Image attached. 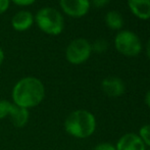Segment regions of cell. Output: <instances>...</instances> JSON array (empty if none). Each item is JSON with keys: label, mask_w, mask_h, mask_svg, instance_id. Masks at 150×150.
<instances>
[{"label": "cell", "mask_w": 150, "mask_h": 150, "mask_svg": "<svg viewBox=\"0 0 150 150\" xmlns=\"http://www.w3.org/2000/svg\"><path fill=\"white\" fill-rule=\"evenodd\" d=\"M12 100L16 105L23 108L38 106L45 97V87L36 77H25L16 83L12 88Z\"/></svg>", "instance_id": "cell-1"}, {"label": "cell", "mask_w": 150, "mask_h": 150, "mask_svg": "<svg viewBox=\"0 0 150 150\" xmlns=\"http://www.w3.org/2000/svg\"><path fill=\"white\" fill-rule=\"evenodd\" d=\"M64 130L77 139L89 138L96 130V119L91 111L77 109L69 113L64 120Z\"/></svg>", "instance_id": "cell-2"}, {"label": "cell", "mask_w": 150, "mask_h": 150, "mask_svg": "<svg viewBox=\"0 0 150 150\" xmlns=\"http://www.w3.org/2000/svg\"><path fill=\"white\" fill-rule=\"evenodd\" d=\"M35 23L43 33L50 36H57L64 29V18L60 11L53 7L45 6L37 11Z\"/></svg>", "instance_id": "cell-3"}, {"label": "cell", "mask_w": 150, "mask_h": 150, "mask_svg": "<svg viewBox=\"0 0 150 150\" xmlns=\"http://www.w3.org/2000/svg\"><path fill=\"white\" fill-rule=\"evenodd\" d=\"M117 51L127 57H135L142 51V42L136 33L130 30H122L115 37Z\"/></svg>", "instance_id": "cell-4"}, {"label": "cell", "mask_w": 150, "mask_h": 150, "mask_svg": "<svg viewBox=\"0 0 150 150\" xmlns=\"http://www.w3.org/2000/svg\"><path fill=\"white\" fill-rule=\"evenodd\" d=\"M91 54V43L84 38L74 39L65 49V58L71 64L74 65H79L86 62L90 58Z\"/></svg>", "instance_id": "cell-5"}, {"label": "cell", "mask_w": 150, "mask_h": 150, "mask_svg": "<svg viewBox=\"0 0 150 150\" xmlns=\"http://www.w3.org/2000/svg\"><path fill=\"white\" fill-rule=\"evenodd\" d=\"M59 5L67 16L80 18L89 12L91 2L90 0H59Z\"/></svg>", "instance_id": "cell-6"}, {"label": "cell", "mask_w": 150, "mask_h": 150, "mask_svg": "<svg viewBox=\"0 0 150 150\" xmlns=\"http://www.w3.org/2000/svg\"><path fill=\"white\" fill-rule=\"evenodd\" d=\"M101 89L108 97H120L126 91V85L120 78L107 77L101 82Z\"/></svg>", "instance_id": "cell-7"}, {"label": "cell", "mask_w": 150, "mask_h": 150, "mask_svg": "<svg viewBox=\"0 0 150 150\" xmlns=\"http://www.w3.org/2000/svg\"><path fill=\"white\" fill-rule=\"evenodd\" d=\"M115 146L117 150H146V146L136 133L124 134Z\"/></svg>", "instance_id": "cell-8"}, {"label": "cell", "mask_w": 150, "mask_h": 150, "mask_svg": "<svg viewBox=\"0 0 150 150\" xmlns=\"http://www.w3.org/2000/svg\"><path fill=\"white\" fill-rule=\"evenodd\" d=\"M35 18L29 10H20L11 18V27L18 32H25L33 26Z\"/></svg>", "instance_id": "cell-9"}, {"label": "cell", "mask_w": 150, "mask_h": 150, "mask_svg": "<svg viewBox=\"0 0 150 150\" xmlns=\"http://www.w3.org/2000/svg\"><path fill=\"white\" fill-rule=\"evenodd\" d=\"M128 7L139 20L150 18V0H128Z\"/></svg>", "instance_id": "cell-10"}, {"label": "cell", "mask_w": 150, "mask_h": 150, "mask_svg": "<svg viewBox=\"0 0 150 150\" xmlns=\"http://www.w3.org/2000/svg\"><path fill=\"white\" fill-rule=\"evenodd\" d=\"M8 115H10V120L16 128H23L28 124L30 112H29V109L20 107L13 103Z\"/></svg>", "instance_id": "cell-11"}, {"label": "cell", "mask_w": 150, "mask_h": 150, "mask_svg": "<svg viewBox=\"0 0 150 150\" xmlns=\"http://www.w3.org/2000/svg\"><path fill=\"white\" fill-rule=\"evenodd\" d=\"M104 22L107 28L113 31L120 30L124 26V18H122V13L117 10H110V11L106 12L104 16Z\"/></svg>", "instance_id": "cell-12"}, {"label": "cell", "mask_w": 150, "mask_h": 150, "mask_svg": "<svg viewBox=\"0 0 150 150\" xmlns=\"http://www.w3.org/2000/svg\"><path fill=\"white\" fill-rule=\"evenodd\" d=\"M91 47H92V52L94 51L96 53H103L108 48V42L104 38H99L95 40L94 43L91 44Z\"/></svg>", "instance_id": "cell-13"}, {"label": "cell", "mask_w": 150, "mask_h": 150, "mask_svg": "<svg viewBox=\"0 0 150 150\" xmlns=\"http://www.w3.org/2000/svg\"><path fill=\"white\" fill-rule=\"evenodd\" d=\"M138 136L144 143L145 146L150 147V125H144L139 129Z\"/></svg>", "instance_id": "cell-14"}, {"label": "cell", "mask_w": 150, "mask_h": 150, "mask_svg": "<svg viewBox=\"0 0 150 150\" xmlns=\"http://www.w3.org/2000/svg\"><path fill=\"white\" fill-rule=\"evenodd\" d=\"M13 103L9 102L7 100H0V120L5 119L6 117H8L10 112V109L12 107Z\"/></svg>", "instance_id": "cell-15"}, {"label": "cell", "mask_w": 150, "mask_h": 150, "mask_svg": "<svg viewBox=\"0 0 150 150\" xmlns=\"http://www.w3.org/2000/svg\"><path fill=\"white\" fill-rule=\"evenodd\" d=\"M92 150H117V149H115V145H112L111 143L103 142V143H100V144L96 145Z\"/></svg>", "instance_id": "cell-16"}, {"label": "cell", "mask_w": 150, "mask_h": 150, "mask_svg": "<svg viewBox=\"0 0 150 150\" xmlns=\"http://www.w3.org/2000/svg\"><path fill=\"white\" fill-rule=\"evenodd\" d=\"M91 4L95 6L96 8H103L107 6L111 2V0H91Z\"/></svg>", "instance_id": "cell-17"}, {"label": "cell", "mask_w": 150, "mask_h": 150, "mask_svg": "<svg viewBox=\"0 0 150 150\" xmlns=\"http://www.w3.org/2000/svg\"><path fill=\"white\" fill-rule=\"evenodd\" d=\"M10 1H12L18 6H29L34 4L37 0H10Z\"/></svg>", "instance_id": "cell-18"}, {"label": "cell", "mask_w": 150, "mask_h": 150, "mask_svg": "<svg viewBox=\"0 0 150 150\" xmlns=\"http://www.w3.org/2000/svg\"><path fill=\"white\" fill-rule=\"evenodd\" d=\"M10 4V0H0V16L3 14L8 9Z\"/></svg>", "instance_id": "cell-19"}, {"label": "cell", "mask_w": 150, "mask_h": 150, "mask_svg": "<svg viewBox=\"0 0 150 150\" xmlns=\"http://www.w3.org/2000/svg\"><path fill=\"white\" fill-rule=\"evenodd\" d=\"M144 101H145V104H146L147 106H148L149 108H150V89L146 92V95H145Z\"/></svg>", "instance_id": "cell-20"}, {"label": "cell", "mask_w": 150, "mask_h": 150, "mask_svg": "<svg viewBox=\"0 0 150 150\" xmlns=\"http://www.w3.org/2000/svg\"><path fill=\"white\" fill-rule=\"evenodd\" d=\"M4 57H5V55H4V51H3V49H2V48L0 47V65H1L2 63H3Z\"/></svg>", "instance_id": "cell-21"}, {"label": "cell", "mask_w": 150, "mask_h": 150, "mask_svg": "<svg viewBox=\"0 0 150 150\" xmlns=\"http://www.w3.org/2000/svg\"><path fill=\"white\" fill-rule=\"evenodd\" d=\"M146 54H147V56H148V58L150 59V38L146 43Z\"/></svg>", "instance_id": "cell-22"}]
</instances>
